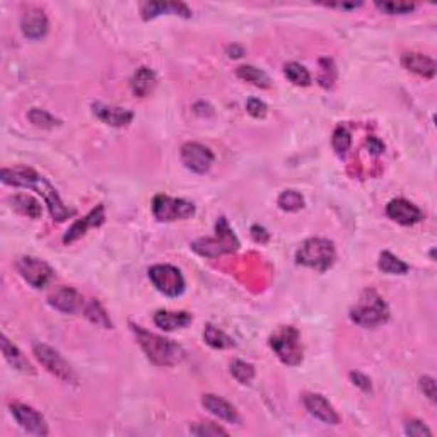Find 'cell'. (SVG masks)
Masks as SVG:
<instances>
[{
	"label": "cell",
	"instance_id": "cell-1",
	"mask_svg": "<svg viewBox=\"0 0 437 437\" xmlns=\"http://www.w3.org/2000/svg\"><path fill=\"white\" fill-rule=\"evenodd\" d=\"M0 179L2 183H6L9 186H17V188H29L34 190L36 194H40L45 200L46 207L51 214V217L55 221L62 222L65 218L74 216L72 209H67L63 205L62 199H60L58 191L55 190V186L51 185L46 178H43L40 173L31 168H24V166H17V168H6L0 173Z\"/></svg>",
	"mask_w": 437,
	"mask_h": 437
},
{
	"label": "cell",
	"instance_id": "cell-2",
	"mask_svg": "<svg viewBox=\"0 0 437 437\" xmlns=\"http://www.w3.org/2000/svg\"><path fill=\"white\" fill-rule=\"evenodd\" d=\"M130 328L137 338V344L140 345V349L147 355L149 361L156 364V366H177V364L181 362L183 357H185V350L178 344H174L173 340H169V338L147 332L145 328L134 323H130Z\"/></svg>",
	"mask_w": 437,
	"mask_h": 437
},
{
	"label": "cell",
	"instance_id": "cell-3",
	"mask_svg": "<svg viewBox=\"0 0 437 437\" xmlns=\"http://www.w3.org/2000/svg\"><path fill=\"white\" fill-rule=\"evenodd\" d=\"M350 320L357 327L376 328L389 320V310L384 299L376 290L367 289L350 310Z\"/></svg>",
	"mask_w": 437,
	"mask_h": 437
},
{
	"label": "cell",
	"instance_id": "cell-4",
	"mask_svg": "<svg viewBox=\"0 0 437 437\" xmlns=\"http://www.w3.org/2000/svg\"><path fill=\"white\" fill-rule=\"evenodd\" d=\"M335 246L330 239L310 238L299 246L298 253H295V261L302 267L327 272L335 263Z\"/></svg>",
	"mask_w": 437,
	"mask_h": 437
},
{
	"label": "cell",
	"instance_id": "cell-5",
	"mask_svg": "<svg viewBox=\"0 0 437 437\" xmlns=\"http://www.w3.org/2000/svg\"><path fill=\"white\" fill-rule=\"evenodd\" d=\"M194 251L199 255L207 256V258H217L221 255L227 253H234L239 248V239L236 238L234 231L231 229L229 222L226 217H221L216 224V236L214 238H202L196 239L191 244Z\"/></svg>",
	"mask_w": 437,
	"mask_h": 437
},
{
	"label": "cell",
	"instance_id": "cell-6",
	"mask_svg": "<svg viewBox=\"0 0 437 437\" xmlns=\"http://www.w3.org/2000/svg\"><path fill=\"white\" fill-rule=\"evenodd\" d=\"M270 349L285 366H299L302 362L301 335L298 328L280 327L270 337Z\"/></svg>",
	"mask_w": 437,
	"mask_h": 437
},
{
	"label": "cell",
	"instance_id": "cell-7",
	"mask_svg": "<svg viewBox=\"0 0 437 437\" xmlns=\"http://www.w3.org/2000/svg\"><path fill=\"white\" fill-rule=\"evenodd\" d=\"M33 352L41 366L53 376H57L58 379L65 381V383H77L75 371L72 369L70 364H68L53 347L46 344H34Z\"/></svg>",
	"mask_w": 437,
	"mask_h": 437
},
{
	"label": "cell",
	"instance_id": "cell-8",
	"mask_svg": "<svg viewBox=\"0 0 437 437\" xmlns=\"http://www.w3.org/2000/svg\"><path fill=\"white\" fill-rule=\"evenodd\" d=\"M149 278L152 285L168 298H178L185 293V278L173 265H154L149 268Z\"/></svg>",
	"mask_w": 437,
	"mask_h": 437
},
{
	"label": "cell",
	"instance_id": "cell-9",
	"mask_svg": "<svg viewBox=\"0 0 437 437\" xmlns=\"http://www.w3.org/2000/svg\"><path fill=\"white\" fill-rule=\"evenodd\" d=\"M152 214L159 222H173L195 216V205L183 199L157 195L152 200Z\"/></svg>",
	"mask_w": 437,
	"mask_h": 437
},
{
	"label": "cell",
	"instance_id": "cell-10",
	"mask_svg": "<svg viewBox=\"0 0 437 437\" xmlns=\"http://www.w3.org/2000/svg\"><path fill=\"white\" fill-rule=\"evenodd\" d=\"M16 267L19 275L23 277L29 285L34 287V289H43V287L48 285L51 278L55 277L53 268H51L46 261L34 258V256H23V258L17 260Z\"/></svg>",
	"mask_w": 437,
	"mask_h": 437
},
{
	"label": "cell",
	"instance_id": "cell-11",
	"mask_svg": "<svg viewBox=\"0 0 437 437\" xmlns=\"http://www.w3.org/2000/svg\"><path fill=\"white\" fill-rule=\"evenodd\" d=\"M179 156H181L185 168L194 171L196 174L207 173V171L212 168L214 159H216V156H214L211 149L196 142L183 144Z\"/></svg>",
	"mask_w": 437,
	"mask_h": 437
},
{
	"label": "cell",
	"instance_id": "cell-12",
	"mask_svg": "<svg viewBox=\"0 0 437 437\" xmlns=\"http://www.w3.org/2000/svg\"><path fill=\"white\" fill-rule=\"evenodd\" d=\"M48 302L55 310L67 312V315H75V312H83L85 307V299L83 294H79L74 287H58L48 295Z\"/></svg>",
	"mask_w": 437,
	"mask_h": 437
},
{
	"label": "cell",
	"instance_id": "cell-13",
	"mask_svg": "<svg viewBox=\"0 0 437 437\" xmlns=\"http://www.w3.org/2000/svg\"><path fill=\"white\" fill-rule=\"evenodd\" d=\"M11 412L14 418L26 432L33 436H46L48 434V426L40 412L31 409V406L23 404L11 405Z\"/></svg>",
	"mask_w": 437,
	"mask_h": 437
},
{
	"label": "cell",
	"instance_id": "cell-14",
	"mask_svg": "<svg viewBox=\"0 0 437 437\" xmlns=\"http://www.w3.org/2000/svg\"><path fill=\"white\" fill-rule=\"evenodd\" d=\"M302 404L312 417L318 418V421L323 423H330V426H338V423H340V417H338L337 410L333 409V405L330 404L323 395H318V393H304Z\"/></svg>",
	"mask_w": 437,
	"mask_h": 437
},
{
	"label": "cell",
	"instance_id": "cell-15",
	"mask_svg": "<svg viewBox=\"0 0 437 437\" xmlns=\"http://www.w3.org/2000/svg\"><path fill=\"white\" fill-rule=\"evenodd\" d=\"M386 216L401 226H414L422 221L423 212L409 200L395 199L386 205Z\"/></svg>",
	"mask_w": 437,
	"mask_h": 437
},
{
	"label": "cell",
	"instance_id": "cell-16",
	"mask_svg": "<svg viewBox=\"0 0 437 437\" xmlns=\"http://www.w3.org/2000/svg\"><path fill=\"white\" fill-rule=\"evenodd\" d=\"M21 29L29 40H41L48 33V19L41 9L29 7L21 17Z\"/></svg>",
	"mask_w": 437,
	"mask_h": 437
},
{
	"label": "cell",
	"instance_id": "cell-17",
	"mask_svg": "<svg viewBox=\"0 0 437 437\" xmlns=\"http://www.w3.org/2000/svg\"><path fill=\"white\" fill-rule=\"evenodd\" d=\"M93 113L98 120H101L102 123L110 127H127L128 123H132L134 120V113L127 108H120V106H111V105H102V102H94L93 105Z\"/></svg>",
	"mask_w": 437,
	"mask_h": 437
},
{
	"label": "cell",
	"instance_id": "cell-18",
	"mask_svg": "<svg viewBox=\"0 0 437 437\" xmlns=\"http://www.w3.org/2000/svg\"><path fill=\"white\" fill-rule=\"evenodd\" d=\"M105 218H106L105 207H102V205H98V207L93 209L88 216L79 218V221H75L74 224H72L70 229L67 231V234L63 236V243L70 244L77 241V239L83 238L89 229H93V227H100L102 222H105Z\"/></svg>",
	"mask_w": 437,
	"mask_h": 437
},
{
	"label": "cell",
	"instance_id": "cell-19",
	"mask_svg": "<svg viewBox=\"0 0 437 437\" xmlns=\"http://www.w3.org/2000/svg\"><path fill=\"white\" fill-rule=\"evenodd\" d=\"M202 405L205 410H209V412H211L212 415H216V417L221 418V421H226L231 423L241 422L236 406L231 405L229 401H226L224 398L216 396V395H204Z\"/></svg>",
	"mask_w": 437,
	"mask_h": 437
},
{
	"label": "cell",
	"instance_id": "cell-20",
	"mask_svg": "<svg viewBox=\"0 0 437 437\" xmlns=\"http://www.w3.org/2000/svg\"><path fill=\"white\" fill-rule=\"evenodd\" d=\"M401 65L406 70L414 72V74L423 77V79H432L436 75V62L427 55L417 53V51H410L401 57Z\"/></svg>",
	"mask_w": 437,
	"mask_h": 437
},
{
	"label": "cell",
	"instance_id": "cell-21",
	"mask_svg": "<svg viewBox=\"0 0 437 437\" xmlns=\"http://www.w3.org/2000/svg\"><path fill=\"white\" fill-rule=\"evenodd\" d=\"M142 17L144 21H151L154 17L169 12V14H177L183 17H190L191 11L188 9L185 4L181 2H145L142 4Z\"/></svg>",
	"mask_w": 437,
	"mask_h": 437
},
{
	"label": "cell",
	"instance_id": "cell-22",
	"mask_svg": "<svg viewBox=\"0 0 437 437\" xmlns=\"http://www.w3.org/2000/svg\"><path fill=\"white\" fill-rule=\"evenodd\" d=\"M194 321L190 312L186 311H157L154 315V323L164 332H174V330L185 328Z\"/></svg>",
	"mask_w": 437,
	"mask_h": 437
},
{
	"label": "cell",
	"instance_id": "cell-23",
	"mask_svg": "<svg viewBox=\"0 0 437 437\" xmlns=\"http://www.w3.org/2000/svg\"><path fill=\"white\" fill-rule=\"evenodd\" d=\"M0 345H2V352H4V357H6V361L11 364L16 371L24 372V374H36V371H34L31 362L24 357L23 352H21V350L17 349V347L12 344V342L9 340L6 335H2V342H0Z\"/></svg>",
	"mask_w": 437,
	"mask_h": 437
},
{
	"label": "cell",
	"instance_id": "cell-24",
	"mask_svg": "<svg viewBox=\"0 0 437 437\" xmlns=\"http://www.w3.org/2000/svg\"><path fill=\"white\" fill-rule=\"evenodd\" d=\"M156 84H157V77L151 68L147 67H140L130 80L132 91H134L135 96L139 98L149 96V94L154 91V88H156Z\"/></svg>",
	"mask_w": 437,
	"mask_h": 437
},
{
	"label": "cell",
	"instance_id": "cell-25",
	"mask_svg": "<svg viewBox=\"0 0 437 437\" xmlns=\"http://www.w3.org/2000/svg\"><path fill=\"white\" fill-rule=\"evenodd\" d=\"M9 204H11V207L14 209L16 212H19L21 216H26L29 218H40L43 214L41 205L38 204V200H34L33 196L29 195L17 194L9 199Z\"/></svg>",
	"mask_w": 437,
	"mask_h": 437
},
{
	"label": "cell",
	"instance_id": "cell-26",
	"mask_svg": "<svg viewBox=\"0 0 437 437\" xmlns=\"http://www.w3.org/2000/svg\"><path fill=\"white\" fill-rule=\"evenodd\" d=\"M378 268L383 273H388V275H405V273L409 272L410 267L405 263L404 260H400L398 256L393 255V253L383 251L379 255Z\"/></svg>",
	"mask_w": 437,
	"mask_h": 437
},
{
	"label": "cell",
	"instance_id": "cell-27",
	"mask_svg": "<svg viewBox=\"0 0 437 437\" xmlns=\"http://www.w3.org/2000/svg\"><path fill=\"white\" fill-rule=\"evenodd\" d=\"M204 340H205V344L211 345L212 349H218V350L233 349V347H236V342L233 340V338H231L229 335H226L222 330L214 327V325H207V327H205Z\"/></svg>",
	"mask_w": 437,
	"mask_h": 437
},
{
	"label": "cell",
	"instance_id": "cell-28",
	"mask_svg": "<svg viewBox=\"0 0 437 437\" xmlns=\"http://www.w3.org/2000/svg\"><path fill=\"white\" fill-rule=\"evenodd\" d=\"M236 74H238L239 79L246 80V83L256 85V88L268 89L270 85H272V80H270V77L267 75V72L260 70V68H256V67H253V65H241V67H238Z\"/></svg>",
	"mask_w": 437,
	"mask_h": 437
},
{
	"label": "cell",
	"instance_id": "cell-29",
	"mask_svg": "<svg viewBox=\"0 0 437 437\" xmlns=\"http://www.w3.org/2000/svg\"><path fill=\"white\" fill-rule=\"evenodd\" d=\"M83 312H84L85 318L91 321V323L98 325V327L113 328V323H111L108 312L105 311V307H102L101 304L96 301V299H91V301L85 302V307H84Z\"/></svg>",
	"mask_w": 437,
	"mask_h": 437
},
{
	"label": "cell",
	"instance_id": "cell-30",
	"mask_svg": "<svg viewBox=\"0 0 437 437\" xmlns=\"http://www.w3.org/2000/svg\"><path fill=\"white\" fill-rule=\"evenodd\" d=\"M284 74L294 85H301V88H306V85L311 84V74L307 72L306 67L301 65V63H298V62L285 63Z\"/></svg>",
	"mask_w": 437,
	"mask_h": 437
},
{
	"label": "cell",
	"instance_id": "cell-31",
	"mask_svg": "<svg viewBox=\"0 0 437 437\" xmlns=\"http://www.w3.org/2000/svg\"><path fill=\"white\" fill-rule=\"evenodd\" d=\"M278 207L285 212H298L304 207V196L295 190H285L282 191L277 200Z\"/></svg>",
	"mask_w": 437,
	"mask_h": 437
},
{
	"label": "cell",
	"instance_id": "cell-32",
	"mask_svg": "<svg viewBox=\"0 0 437 437\" xmlns=\"http://www.w3.org/2000/svg\"><path fill=\"white\" fill-rule=\"evenodd\" d=\"M231 374L234 379L241 384H250L255 378V367L250 362L244 361H233L231 362Z\"/></svg>",
	"mask_w": 437,
	"mask_h": 437
},
{
	"label": "cell",
	"instance_id": "cell-33",
	"mask_svg": "<svg viewBox=\"0 0 437 437\" xmlns=\"http://www.w3.org/2000/svg\"><path fill=\"white\" fill-rule=\"evenodd\" d=\"M332 145L338 156H345L347 151L350 149V145H352V135H350V132L347 130L345 127H337V130L333 132L332 137Z\"/></svg>",
	"mask_w": 437,
	"mask_h": 437
},
{
	"label": "cell",
	"instance_id": "cell-34",
	"mask_svg": "<svg viewBox=\"0 0 437 437\" xmlns=\"http://www.w3.org/2000/svg\"><path fill=\"white\" fill-rule=\"evenodd\" d=\"M28 120L33 123L34 127L38 128H45V130H48V128H53L55 125H58V120L55 117H51L48 111L40 110V108H33L29 110L28 113Z\"/></svg>",
	"mask_w": 437,
	"mask_h": 437
},
{
	"label": "cell",
	"instance_id": "cell-35",
	"mask_svg": "<svg viewBox=\"0 0 437 437\" xmlns=\"http://www.w3.org/2000/svg\"><path fill=\"white\" fill-rule=\"evenodd\" d=\"M190 432L199 437H217V436H229V432L222 429L221 426L214 422H196L190 426Z\"/></svg>",
	"mask_w": 437,
	"mask_h": 437
},
{
	"label": "cell",
	"instance_id": "cell-36",
	"mask_svg": "<svg viewBox=\"0 0 437 437\" xmlns=\"http://www.w3.org/2000/svg\"><path fill=\"white\" fill-rule=\"evenodd\" d=\"M376 7L379 9L381 12H384V14H410V12L415 11V4H409V2H376Z\"/></svg>",
	"mask_w": 437,
	"mask_h": 437
},
{
	"label": "cell",
	"instance_id": "cell-37",
	"mask_svg": "<svg viewBox=\"0 0 437 437\" xmlns=\"http://www.w3.org/2000/svg\"><path fill=\"white\" fill-rule=\"evenodd\" d=\"M323 62L327 67L321 68V74H323V75L320 77V83H321V85H323V88H332L333 83H335V79H337L335 65H333L332 60H328V58H323Z\"/></svg>",
	"mask_w": 437,
	"mask_h": 437
},
{
	"label": "cell",
	"instance_id": "cell-38",
	"mask_svg": "<svg viewBox=\"0 0 437 437\" xmlns=\"http://www.w3.org/2000/svg\"><path fill=\"white\" fill-rule=\"evenodd\" d=\"M405 432L409 436H414V437H423V436L431 437L432 436V431L421 421H409V422H406L405 423Z\"/></svg>",
	"mask_w": 437,
	"mask_h": 437
},
{
	"label": "cell",
	"instance_id": "cell-39",
	"mask_svg": "<svg viewBox=\"0 0 437 437\" xmlns=\"http://www.w3.org/2000/svg\"><path fill=\"white\" fill-rule=\"evenodd\" d=\"M267 105L258 98H250L246 102V111L253 118H265L267 117Z\"/></svg>",
	"mask_w": 437,
	"mask_h": 437
},
{
	"label": "cell",
	"instance_id": "cell-40",
	"mask_svg": "<svg viewBox=\"0 0 437 437\" xmlns=\"http://www.w3.org/2000/svg\"><path fill=\"white\" fill-rule=\"evenodd\" d=\"M418 386H421L422 393L429 398L431 401H436V395H437V389H436V381L434 378H431V376H423L421 378V383H418Z\"/></svg>",
	"mask_w": 437,
	"mask_h": 437
},
{
	"label": "cell",
	"instance_id": "cell-41",
	"mask_svg": "<svg viewBox=\"0 0 437 437\" xmlns=\"http://www.w3.org/2000/svg\"><path fill=\"white\" fill-rule=\"evenodd\" d=\"M350 378H352L355 386H359L362 391H371V381L367 376L361 374V372H350Z\"/></svg>",
	"mask_w": 437,
	"mask_h": 437
},
{
	"label": "cell",
	"instance_id": "cell-42",
	"mask_svg": "<svg viewBox=\"0 0 437 437\" xmlns=\"http://www.w3.org/2000/svg\"><path fill=\"white\" fill-rule=\"evenodd\" d=\"M251 236L256 243H267L270 239V234L267 233V229L261 226H253L251 227Z\"/></svg>",
	"mask_w": 437,
	"mask_h": 437
},
{
	"label": "cell",
	"instance_id": "cell-43",
	"mask_svg": "<svg viewBox=\"0 0 437 437\" xmlns=\"http://www.w3.org/2000/svg\"><path fill=\"white\" fill-rule=\"evenodd\" d=\"M367 147H369V151L372 154H381L384 151L383 142H381L379 139H376V137H371V139L367 140Z\"/></svg>",
	"mask_w": 437,
	"mask_h": 437
},
{
	"label": "cell",
	"instance_id": "cell-44",
	"mask_svg": "<svg viewBox=\"0 0 437 437\" xmlns=\"http://www.w3.org/2000/svg\"><path fill=\"white\" fill-rule=\"evenodd\" d=\"M362 4H328V7H335V9H355V7H361Z\"/></svg>",
	"mask_w": 437,
	"mask_h": 437
}]
</instances>
